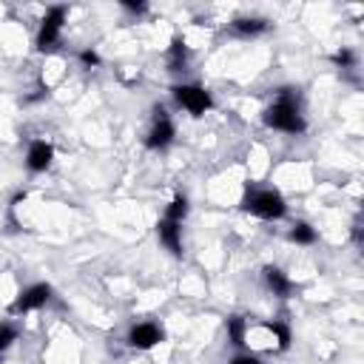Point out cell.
I'll return each instance as SVG.
<instances>
[{
  "instance_id": "cell-3",
  "label": "cell",
  "mask_w": 364,
  "mask_h": 364,
  "mask_svg": "<svg viewBox=\"0 0 364 364\" xmlns=\"http://www.w3.org/2000/svg\"><path fill=\"white\" fill-rule=\"evenodd\" d=\"M171 94H173V102H176L179 108H185L191 117H202L205 111L213 108V97H210V91H208L205 85L179 82V85L171 88Z\"/></svg>"
},
{
  "instance_id": "cell-19",
  "label": "cell",
  "mask_w": 364,
  "mask_h": 364,
  "mask_svg": "<svg viewBox=\"0 0 364 364\" xmlns=\"http://www.w3.org/2000/svg\"><path fill=\"white\" fill-rule=\"evenodd\" d=\"M230 364H262V361H259L253 353H245V355H236Z\"/></svg>"
},
{
  "instance_id": "cell-9",
  "label": "cell",
  "mask_w": 364,
  "mask_h": 364,
  "mask_svg": "<svg viewBox=\"0 0 364 364\" xmlns=\"http://www.w3.org/2000/svg\"><path fill=\"white\" fill-rule=\"evenodd\" d=\"M262 276H264V284H267V290H270L276 299H287V296L293 293V282H290V276H287L282 267H276V264H267V267L262 270Z\"/></svg>"
},
{
  "instance_id": "cell-12",
  "label": "cell",
  "mask_w": 364,
  "mask_h": 364,
  "mask_svg": "<svg viewBox=\"0 0 364 364\" xmlns=\"http://www.w3.org/2000/svg\"><path fill=\"white\" fill-rule=\"evenodd\" d=\"M185 68H188V46L182 37H173L168 48V71H185Z\"/></svg>"
},
{
  "instance_id": "cell-15",
  "label": "cell",
  "mask_w": 364,
  "mask_h": 364,
  "mask_svg": "<svg viewBox=\"0 0 364 364\" xmlns=\"http://www.w3.org/2000/svg\"><path fill=\"white\" fill-rule=\"evenodd\" d=\"M247 318H242V316H230L228 318V336H230V344H236V347H245V336H247Z\"/></svg>"
},
{
  "instance_id": "cell-1",
  "label": "cell",
  "mask_w": 364,
  "mask_h": 364,
  "mask_svg": "<svg viewBox=\"0 0 364 364\" xmlns=\"http://www.w3.org/2000/svg\"><path fill=\"white\" fill-rule=\"evenodd\" d=\"M264 125L273 128V131H282V134H304L307 122H304V114H301V102H299V94L293 88H282L273 102L264 108L262 114Z\"/></svg>"
},
{
  "instance_id": "cell-8",
  "label": "cell",
  "mask_w": 364,
  "mask_h": 364,
  "mask_svg": "<svg viewBox=\"0 0 364 364\" xmlns=\"http://www.w3.org/2000/svg\"><path fill=\"white\" fill-rule=\"evenodd\" d=\"M51 159H54V148L51 142L46 139H31L28 142V151H26V168L31 173H43L51 168Z\"/></svg>"
},
{
  "instance_id": "cell-20",
  "label": "cell",
  "mask_w": 364,
  "mask_h": 364,
  "mask_svg": "<svg viewBox=\"0 0 364 364\" xmlns=\"http://www.w3.org/2000/svg\"><path fill=\"white\" fill-rule=\"evenodd\" d=\"M122 9H128L134 14H142V11H148V3H122Z\"/></svg>"
},
{
  "instance_id": "cell-6",
  "label": "cell",
  "mask_w": 364,
  "mask_h": 364,
  "mask_svg": "<svg viewBox=\"0 0 364 364\" xmlns=\"http://www.w3.org/2000/svg\"><path fill=\"white\" fill-rule=\"evenodd\" d=\"M51 284H46V282H37V284H28L14 301H11V307H9V313L11 316H23V313H31V310H40V307H46L48 301H51Z\"/></svg>"
},
{
  "instance_id": "cell-18",
  "label": "cell",
  "mask_w": 364,
  "mask_h": 364,
  "mask_svg": "<svg viewBox=\"0 0 364 364\" xmlns=\"http://www.w3.org/2000/svg\"><path fill=\"white\" fill-rule=\"evenodd\" d=\"M80 63H82L85 68H94V65H100V54H97L94 48H82V51H80Z\"/></svg>"
},
{
  "instance_id": "cell-13",
  "label": "cell",
  "mask_w": 364,
  "mask_h": 364,
  "mask_svg": "<svg viewBox=\"0 0 364 364\" xmlns=\"http://www.w3.org/2000/svg\"><path fill=\"white\" fill-rule=\"evenodd\" d=\"M188 210H191L188 196H185V193H176V196L171 199V205L165 208V219H168V222L182 225V222H185V216H188Z\"/></svg>"
},
{
  "instance_id": "cell-17",
  "label": "cell",
  "mask_w": 364,
  "mask_h": 364,
  "mask_svg": "<svg viewBox=\"0 0 364 364\" xmlns=\"http://www.w3.org/2000/svg\"><path fill=\"white\" fill-rule=\"evenodd\" d=\"M333 63H336L338 68H355L358 57H355V51H350V48H338V51L333 54Z\"/></svg>"
},
{
  "instance_id": "cell-10",
  "label": "cell",
  "mask_w": 364,
  "mask_h": 364,
  "mask_svg": "<svg viewBox=\"0 0 364 364\" xmlns=\"http://www.w3.org/2000/svg\"><path fill=\"white\" fill-rule=\"evenodd\" d=\"M156 236L165 245V250H171L173 256H182V225L168 222L165 216L156 222Z\"/></svg>"
},
{
  "instance_id": "cell-21",
  "label": "cell",
  "mask_w": 364,
  "mask_h": 364,
  "mask_svg": "<svg viewBox=\"0 0 364 364\" xmlns=\"http://www.w3.org/2000/svg\"><path fill=\"white\" fill-rule=\"evenodd\" d=\"M0 364H3V353H0Z\"/></svg>"
},
{
  "instance_id": "cell-16",
  "label": "cell",
  "mask_w": 364,
  "mask_h": 364,
  "mask_svg": "<svg viewBox=\"0 0 364 364\" xmlns=\"http://www.w3.org/2000/svg\"><path fill=\"white\" fill-rule=\"evenodd\" d=\"M17 336H20V333H17V327H14V324H9V321H3V324H0V353H6V350L17 341Z\"/></svg>"
},
{
  "instance_id": "cell-4",
  "label": "cell",
  "mask_w": 364,
  "mask_h": 364,
  "mask_svg": "<svg viewBox=\"0 0 364 364\" xmlns=\"http://www.w3.org/2000/svg\"><path fill=\"white\" fill-rule=\"evenodd\" d=\"M65 17H68V9L65 6H48L43 20H40V31H37V40L34 46L40 51H48L60 43V34H63V26H65Z\"/></svg>"
},
{
  "instance_id": "cell-11",
  "label": "cell",
  "mask_w": 364,
  "mask_h": 364,
  "mask_svg": "<svg viewBox=\"0 0 364 364\" xmlns=\"http://www.w3.org/2000/svg\"><path fill=\"white\" fill-rule=\"evenodd\" d=\"M267 20L264 17H236L233 23H230V28H233V34H239V37H259V34H264L267 31Z\"/></svg>"
},
{
  "instance_id": "cell-5",
  "label": "cell",
  "mask_w": 364,
  "mask_h": 364,
  "mask_svg": "<svg viewBox=\"0 0 364 364\" xmlns=\"http://www.w3.org/2000/svg\"><path fill=\"white\" fill-rule=\"evenodd\" d=\"M176 136V125L168 117V111L162 105H154V117H151V128L145 134V148L151 151H165Z\"/></svg>"
},
{
  "instance_id": "cell-2",
  "label": "cell",
  "mask_w": 364,
  "mask_h": 364,
  "mask_svg": "<svg viewBox=\"0 0 364 364\" xmlns=\"http://www.w3.org/2000/svg\"><path fill=\"white\" fill-rule=\"evenodd\" d=\"M242 210H247L264 222H276V219H284L287 202L276 188H247L242 196Z\"/></svg>"
},
{
  "instance_id": "cell-14",
  "label": "cell",
  "mask_w": 364,
  "mask_h": 364,
  "mask_svg": "<svg viewBox=\"0 0 364 364\" xmlns=\"http://www.w3.org/2000/svg\"><path fill=\"white\" fill-rule=\"evenodd\" d=\"M316 239H318V233H316V228L310 222H293L290 242H296V245H316Z\"/></svg>"
},
{
  "instance_id": "cell-7",
  "label": "cell",
  "mask_w": 364,
  "mask_h": 364,
  "mask_svg": "<svg viewBox=\"0 0 364 364\" xmlns=\"http://www.w3.org/2000/svg\"><path fill=\"white\" fill-rule=\"evenodd\" d=\"M165 341V330L156 324V321H139L128 330V344L134 350H151L156 344Z\"/></svg>"
}]
</instances>
